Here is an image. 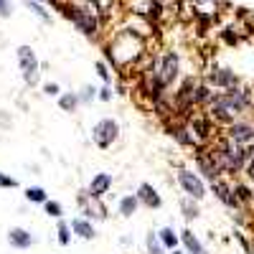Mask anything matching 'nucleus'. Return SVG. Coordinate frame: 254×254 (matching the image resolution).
<instances>
[{
  "label": "nucleus",
  "instance_id": "1",
  "mask_svg": "<svg viewBox=\"0 0 254 254\" xmlns=\"http://www.w3.org/2000/svg\"><path fill=\"white\" fill-rule=\"evenodd\" d=\"M211 153H214L219 168L224 176H239L244 171V165L249 160V145H237L234 140H219L214 142V147H211Z\"/></svg>",
  "mask_w": 254,
  "mask_h": 254
},
{
  "label": "nucleus",
  "instance_id": "2",
  "mask_svg": "<svg viewBox=\"0 0 254 254\" xmlns=\"http://www.w3.org/2000/svg\"><path fill=\"white\" fill-rule=\"evenodd\" d=\"M64 15H66L74 28L81 33V36H87L89 41H97L99 38V15L92 10V8H79V5H61Z\"/></svg>",
  "mask_w": 254,
  "mask_h": 254
},
{
  "label": "nucleus",
  "instance_id": "3",
  "mask_svg": "<svg viewBox=\"0 0 254 254\" xmlns=\"http://www.w3.org/2000/svg\"><path fill=\"white\" fill-rule=\"evenodd\" d=\"M15 59H18L20 74H23V84H26V87H36V84H38V74H41V61H38L36 51L31 46H18Z\"/></svg>",
  "mask_w": 254,
  "mask_h": 254
},
{
  "label": "nucleus",
  "instance_id": "4",
  "mask_svg": "<svg viewBox=\"0 0 254 254\" xmlns=\"http://www.w3.org/2000/svg\"><path fill=\"white\" fill-rule=\"evenodd\" d=\"M117 140H120V122L115 117H102L92 127V142L99 150H110Z\"/></svg>",
  "mask_w": 254,
  "mask_h": 254
},
{
  "label": "nucleus",
  "instance_id": "5",
  "mask_svg": "<svg viewBox=\"0 0 254 254\" xmlns=\"http://www.w3.org/2000/svg\"><path fill=\"white\" fill-rule=\"evenodd\" d=\"M219 99L229 107V112L234 115V117H239V115H244V112H249L252 107H254V99H252V92L249 89H244V87H231V89H224V92H219Z\"/></svg>",
  "mask_w": 254,
  "mask_h": 254
},
{
  "label": "nucleus",
  "instance_id": "6",
  "mask_svg": "<svg viewBox=\"0 0 254 254\" xmlns=\"http://www.w3.org/2000/svg\"><path fill=\"white\" fill-rule=\"evenodd\" d=\"M155 74L160 76V81L165 84V87H173L178 74H181V56L176 51H165L155 61Z\"/></svg>",
  "mask_w": 254,
  "mask_h": 254
},
{
  "label": "nucleus",
  "instance_id": "7",
  "mask_svg": "<svg viewBox=\"0 0 254 254\" xmlns=\"http://www.w3.org/2000/svg\"><path fill=\"white\" fill-rule=\"evenodd\" d=\"M178 186L186 196L201 201L206 196V181L201 178V173L190 171V168H178Z\"/></svg>",
  "mask_w": 254,
  "mask_h": 254
},
{
  "label": "nucleus",
  "instance_id": "8",
  "mask_svg": "<svg viewBox=\"0 0 254 254\" xmlns=\"http://www.w3.org/2000/svg\"><path fill=\"white\" fill-rule=\"evenodd\" d=\"M193 163H196V171L201 173V178H203V181H208V183L224 176V173H221V168H219V163H216V158H214V153H211V150H196Z\"/></svg>",
  "mask_w": 254,
  "mask_h": 254
},
{
  "label": "nucleus",
  "instance_id": "9",
  "mask_svg": "<svg viewBox=\"0 0 254 254\" xmlns=\"http://www.w3.org/2000/svg\"><path fill=\"white\" fill-rule=\"evenodd\" d=\"M206 84L211 89H219V92H224V89H231V87H237L239 84V76L234 74V69H229V66H216L208 71V79H206Z\"/></svg>",
  "mask_w": 254,
  "mask_h": 254
},
{
  "label": "nucleus",
  "instance_id": "10",
  "mask_svg": "<svg viewBox=\"0 0 254 254\" xmlns=\"http://www.w3.org/2000/svg\"><path fill=\"white\" fill-rule=\"evenodd\" d=\"M211 190H214V196H216L224 206H229V208H237V206H239V201H237V196H234V183L224 181V176L216 178V181H211Z\"/></svg>",
  "mask_w": 254,
  "mask_h": 254
},
{
  "label": "nucleus",
  "instance_id": "11",
  "mask_svg": "<svg viewBox=\"0 0 254 254\" xmlns=\"http://www.w3.org/2000/svg\"><path fill=\"white\" fill-rule=\"evenodd\" d=\"M229 140H234L237 145H252L254 142V125L252 122H244V120H237L229 125Z\"/></svg>",
  "mask_w": 254,
  "mask_h": 254
},
{
  "label": "nucleus",
  "instance_id": "12",
  "mask_svg": "<svg viewBox=\"0 0 254 254\" xmlns=\"http://www.w3.org/2000/svg\"><path fill=\"white\" fill-rule=\"evenodd\" d=\"M36 242H38V237L36 234H31L28 229H23V226H13L10 231H8V244L13 247V249H31V247H36Z\"/></svg>",
  "mask_w": 254,
  "mask_h": 254
},
{
  "label": "nucleus",
  "instance_id": "13",
  "mask_svg": "<svg viewBox=\"0 0 254 254\" xmlns=\"http://www.w3.org/2000/svg\"><path fill=\"white\" fill-rule=\"evenodd\" d=\"M112 176L110 173H94L92 176V181H89V186H87V193L92 196V198H104L112 190Z\"/></svg>",
  "mask_w": 254,
  "mask_h": 254
},
{
  "label": "nucleus",
  "instance_id": "14",
  "mask_svg": "<svg viewBox=\"0 0 254 254\" xmlns=\"http://www.w3.org/2000/svg\"><path fill=\"white\" fill-rule=\"evenodd\" d=\"M79 206H81V216H87V219H92V221L107 219V208H104L102 198H92V196L87 193V201H81Z\"/></svg>",
  "mask_w": 254,
  "mask_h": 254
},
{
  "label": "nucleus",
  "instance_id": "15",
  "mask_svg": "<svg viewBox=\"0 0 254 254\" xmlns=\"http://www.w3.org/2000/svg\"><path fill=\"white\" fill-rule=\"evenodd\" d=\"M71 231H74V237H79V239H84V242L97 239V226H94V221L87 219V216L71 219Z\"/></svg>",
  "mask_w": 254,
  "mask_h": 254
},
{
  "label": "nucleus",
  "instance_id": "16",
  "mask_svg": "<svg viewBox=\"0 0 254 254\" xmlns=\"http://www.w3.org/2000/svg\"><path fill=\"white\" fill-rule=\"evenodd\" d=\"M135 196L140 198V206H147V208H160L163 206V196L158 193L150 183H140Z\"/></svg>",
  "mask_w": 254,
  "mask_h": 254
},
{
  "label": "nucleus",
  "instance_id": "17",
  "mask_svg": "<svg viewBox=\"0 0 254 254\" xmlns=\"http://www.w3.org/2000/svg\"><path fill=\"white\" fill-rule=\"evenodd\" d=\"M181 244L186 247V254H208L206 247L201 244V239H198L190 229H183V231H181Z\"/></svg>",
  "mask_w": 254,
  "mask_h": 254
},
{
  "label": "nucleus",
  "instance_id": "18",
  "mask_svg": "<svg viewBox=\"0 0 254 254\" xmlns=\"http://www.w3.org/2000/svg\"><path fill=\"white\" fill-rule=\"evenodd\" d=\"M137 208H140V198H137L135 193H130V196H122V198H120L117 214H120L122 219H132V216L137 214Z\"/></svg>",
  "mask_w": 254,
  "mask_h": 254
},
{
  "label": "nucleus",
  "instance_id": "19",
  "mask_svg": "<svg viewBox=\"0 0 254 254\" xmlns=\"http://www.w3.org/2000/svg\"><path fill=\"white\" fill-rule=\"evenodd\" d=\"M211 120H206V117H190V122H188V127L193 130V135H196V140H208V135H211Z\"/></svg>",
  "mask_w": 254,
  "mask_h": 254
},
{
  "label": "nucleus",
  "instance_id": "20",
  "mask_svg": "<svg viewBox=\"0 0 254 254\" xmlns=\"http://www.w3.org/2000/svg\"><path fill=\"white\" fill-rule=\"evenodd\" d=\"M171 135L181 142V145H186V147H190V145H196V135H193V130L188 127V122H183V125H176V127H171Z\"/></svg>",
  "mask_w": 254,
  "mask_h": 254
},
{
  "label": "nucleus",
  "instance_id": "21",
  "mask_svg": "<svg viewBox=\"0 0 254 254\" xmlns=\"http://www.w3.org/2000/svg\"><path fill=\"white\" fill-rule=\"evenodd\" d=\"M59 107L64 110V112H76L79 107H81V99H79V92H64V94H59Z\"/></svg>",
  "mask_w": 254,
  "mask_h": 254
},
{
  "label": "nucleus",
  "instance_id": "22",
  "mask_svg": "<svg viewBox=\"0 0 254 254\" xmlns=\"http://www.w3.org/2000/svg\"><path fill=\"white\" fill-rule=\"evenodd\" d=\"M181 214H183L186 221L198 219V216H201V206H198V201H196V198H190V196L181 198Z\"/></svg>",
  "mask_w": 254,
  "mask_h": 254
},
{
  "label": "nucleus",
  "instance_id": "23",
  "mask_svg": "<svg viewBox=\"0 0 254 254\" xmlns=\"http://www.w3.org/2000/svg\"><path fill=\"white\" fill-rule=\"evenodd\" d=\"M158 237H160V242H163V247L165 249H178V244H181V234H178V231H173L171 226H165V229H160L158 231Z\"/></svg>",
  "mask_w": 254,
  "mask_h": 254
},
{
  "label": "nucleus",
  "instance_id": "24",
  "mask_svg": "<svg viewBox=\"0 0 254 254\" xmlns=\"http://www.w3.org/2000/svg\"><path fill=\"white\" fill-rule=\"evenodd\" d=\"M71 224L69 221H64V219H59V224H56V239H59V244L61 247H69L71 244Z\"/></svg>",
  "mask_w": 254,
  "mask_h": 254
},
{
  "label": "nucleus",
  "instance_id": "25",
  "mask_svg": "<svg viewBox=\"0 0 254 254\" xmlns=\"http://www.w3.org/2000/svg\"><path fill=\"white\" fill-rule=\"evenodd\" d=\"M23 5H26L33 15H38V20H44V23H51V13L44 8V3H41V0H23Z\"/></svg>",
  "mask_w": 254,
  "mask_h": 254
},
{
  "label": "nucleus",
  "instance_id": "26",
  "mask_svg": "<svg viewBox=\"0 0 254 254\" xmlns=\"http://www.w3.org/2000/svg\"><path fill=\"white\" fill-rule=\"evenodd\" d=\"M26 201H28V203H38V206H44V203L49 201L46 188H41V186H31V188H26Z\"/></svg>",
  "mask_w": 254,
  "mask_h": 254
},
{
  "label": "nucleus",
  "instance_id": "27",
  "mask_svg": "<svg viewBox=\"0 0 254 254\" xmlns=\"http://www.w3.org/2000/svg\"><path fill=\"white\" fill-rule=\"evenodd\" d=\"M145 249H147V254H165V247L155 231H147L145 234Z\"/></svg>",
  "mask_w": 254,
  "mask_h": 254
},
{
  "label": "nucleus",
  "instance_id": "28",
  "mask_svg": "<svg viewBox=\"0 0 254 254\" xmlns=\"http://www.w3.org/2000/svg\"><path fill=\"white\" fill-rule=\"evenodd\" d=\"M44 214L51 219H64V206L59 201H46L44 203Z\"/></svg>",
  "mask_w": 254,
  "mask_h": 254
},
{
  "label": "nucleus",
  "instance_id": "29",
  "mask_svg": "<svg viewBox=\"0 0 254 254\" xmlns=\"http://www.w3.org/2000/svg\"><path fill=\"white\" fill-rule=\"evenodd\" d=\"M234 196H237V201H239V206H242V203H247V201L252 198V190H249L244 183H234Z\"/></svg>",
  "mask_w": 254,
  "mask_h": 254
},
{
  "label": "nucleus",
  "instance_id": "30",
  "mask_svg": "<svg viewBox=\"0 0 254 254\" xmlns=\"http://www.w3.org/2000/svg\"><path fill=\"white\" fill-rule=\"evenodd\" d=\"M94 71L99 74V79H102V84H112V76H110V69H107V64H104V61H97V64H94Z\"/></svg>",
  "mask_w": 254,
  "mask_h": 254
},
{
  "label": "nucleus",
  "instance_id": "31",
  "mask_svg": "<svg viewBox=\"0 0 254 254\" xmlns=\"http://www.w3.org/2000/svg\"><path fill=\"white\" fill-rule=\"evenodd\" d=\"M97 94H99V92H97L94 87H89V84H87V87H84V89L79 92V99H81V104H87V102H92Z\"/></svg>",
  "mask_w": 254,
  "mask_h": 254
},
{
  "label": "nucleus",
  "instance_id": "32",
  "mask_svg": "<svg viewBox=\"0 0 254 254\" xmlns=\"http://www.w3.org/2000/svg\"><path fill=\"white\" fill-rule=\"evenodd\" d=\"M20 183H18V178H13V176H8V173H0V188H18Z\"/></svg>",
  "mask_w": 254,
  "mask_h": 254
},
{
  "label": "nucleus",
  "instance_id": "33",
  "mask_svg": "<svg viewBox=\"0 0 254 254\" xmlns=\"http://www.w3.org/2000/svg\"><path fill=\"white\" fill-rule=\"evenodd\" d=\"M112 97H115L112 84H104V87L99 89V99H102V102H112Z\"/></svg>",
  "mask_w": 254,
  "mask_h": 254
},
{
  "label": "nucleus",
  "instance_id": "34",
  "mask_svg": "<svg viewBox=\"0 0 254 254\" xmlns=\"http://www.w3.org/2000/svg\"><path fill=\"white\" fill-rule=\"evenodd\" d=\"M13 13V3L10 0H0V18H10Z\"/></svg>",
  "mask_w": 254,
  "mask_h": 254
},
{
  "label": "nucleus",
  "instance_id": "35",
  "mask_svg": "<svg viewBox=\"0 0 254 254\" xmlns=\"http://www.w3.org/2000/svg\"><path fill=\"white\" fill-rule=\"evenodd\" d=\"M244 173H247L249 181L254 183V155H249V160H247V165H244Z\"/></svg>",
  "mask_w": 254,
  "mask_h": 254
},
{
  "label": "nucleus",
  "instance_id": "36",
  "mask_svg": "<svg viewBox=\"0 0 254 254\" xmlns=\"http://www.w3.org/2000/svg\"><path fill=\"white\" fill-rule=\"evenodd\" d=\"M44 92H46V94H54V97H59V94H61V92H59V84H54V81L44 84Z\"/></svg>",
  "mask_w": 254,
  "mask_h": 254
},
{
  "label": "nucleus",
  "instance_id": "37",
  "mask_svg": "<svg viewBox=\"0 0 254 254\" xmlns=\"http://www.w3.org/2000/svg\"><path fill=\"white\" fill-rule=\"evenodd\" d=\"M0 127H10V122H8V115H5V112H0Z\"/></svg>",
  "mask_w": 254,
  "mask_h": 254
},
{
  "label": "nucleus",
  "instance_id": "38",
  "mask_svg": "<svg viewBox=\"0 0 254 254\" xmlns=\"http://www.w3.org/2000/svg\"><path fill=\"white\" fill-rule=\"evenodd\" d=\"M171 254H186V252H181V249H173V252H171Z\"/></svg>",
  "mask_w": 254,
  "mask_h": 254
},
{
  "label": "nucleus",
  "instance_id": "39",
  "mask_svg": "<svg viewBox=\"0 0 254 254\" xmlns=\"http://www.w3.org/2000/svg\"><path fill=\"white\" fill-rule=\"evenodd\" d=\"M41 3H51V0H41Z\"/></svg>",
  "mask_w": 254,
  "mask_h": 254
}]
</instances>
